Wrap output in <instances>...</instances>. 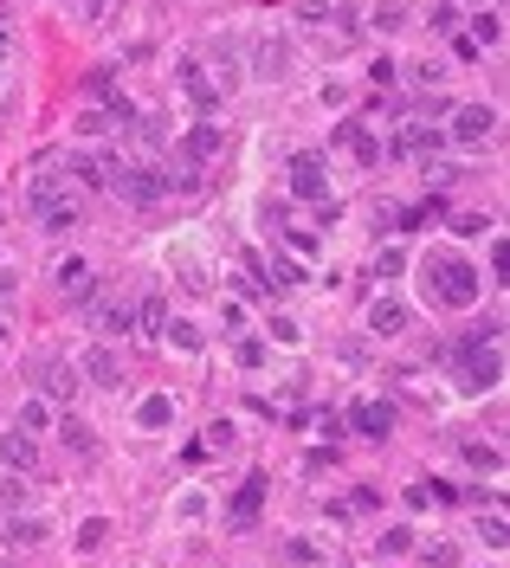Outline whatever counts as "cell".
Listing matches in <instances>:
<instances>
[{
	"mask_svg": "<svg viewBox=\"0 0 510 568\" xmlns=\"http://www.w3.org/2000/svg\"><path fill=\"white\" fill-rule=\"evenodd\" d=\"M97 330L103 336H129V330H136V304H123V297H117V304H103L97 310Z\"/></svg>",
	"mask_w": 510,
	"mask_h": 568,
	"instance_id": "13",
	"label": "cell"
},
{
	"mask_svg": "<svg viewBox=\"0 0 510 568\" xmlns=\"http://www.w3.org/2000/svg\"><path fill=\"white\" fill-rule=\"evenodd\" d=\"M39 394H45V400H71V394H78V375L59 368V362H39Z\"/></svg>",
	"mask_w": 510,
	"mask_h": 568,
	"instance_id": "12",
	"label": "cell"
},
{
	"mask_svg": "<svg viewBox=\"0 0 510 568\" xmlns=\"http://www.w3.org/2000/svg\"><path fill=\"white\" fill-rule=\"evenodd\" d=\"M220 149H226V129H213V123H194V129H187V155H194V161L220 155Z\"/></svg>",
	"mask_w": 510,
	"mask_h": 568,
	"instance_id": "15",
	"label": "cell"
},
{
	"mask_svg": "<svg viewBox=\"0 0 510 568\" xmlns=\"http://www.w3.org/2000/svg\"><path fill=\"white\" fill-rule=\"evenodd\" d=\"M440 143H446V129H433V123H400L394 129V155H440Z\"/></svg>",
	"mask_w": 510,
	"mask_h": 568,
	"instance_id": "6",
	"label": "cell"
},
{
	"mask_svg": "<svg viewBox=\"0 0 510 568\" xmlns=\"http://www.w3.org/2000/svg\"><path fill=\"white\" fill-rule=\"evenodd\" d=\"M291 284H304V265L298 259H272V291H291Z\"/></svg>",
	"mask_w": 510,
	"mask_h": 568,
	"instance_id": "23",
	"label": "cell"
},
{
	"mask_svg": "<svg viewBox=\"0 0 510 568\" xmlns=\"http://www.w3.org/2000/svg\"><path fill=\"white\" fill-rule=\"evenodd\" d=\"M284 65H291V45L284 39H259L252 45V78H284Z\"/></svg>",
	"mask_w": 510,
	"mask_h": 568,
	"instance_id": "11",
	"label": "cell"
},
{
	"mask_svg": "<svg viewBox=\"0 0 510 568\" xmlns=\"http://www.w3.org/2000/svg\"><path fill=\"white\" fill-rule=\"evenodd\" d=\"M85 91H91V97H103V103L117 97V91H111V71H91V78H85Z\"/></svg>",
	"mask_w": 510,
	"mask_h": 568,
	"instance_id": "31",
	"label": "cell"
},
{
	"mask_svg": "<svg viewBox=\"0 0 510 568\" xmlns=\"http://www.w3.org/2000/svg\"><path fill=\"white\" fill-rule=\"evenodd\" d=\"M59 432H65V446H71V452H85V458L97 452V440H91V426H85V420H71V414H65Z\"/></svg>",
	"mask_w": 510,
	"mask_h": 568,
	"instance_id": "20",
	"label": "cell"
},
{
	"mask_svg": "<svg viewBox=\"0 0 510 568\" xmlns=\"http://www.w3.org/2000/svg\"><path fill=\"white\" fill-rule=\"evenodd\" d=\"M181 91H187V103H194V111H213V103L226 97V91H220V78H207V71H201V59H181Z\"/></svg>",
	"mask_w": 510,
	"mask_h": 568,
	"instance_id": "4",
	"label": "cell"
},
{
	"mask_svg": "<svg viewBox=\"0 0 510 568\" xmlns=\"http://www.w3.org/2000/svg\"><path fill=\"white\" fill-rule=\"evenodd\" d=\"M336 143H342L349 155H356L362 169H374V161H382V143L368 136V123H342V129H336Z\"/></svg>",
	"mask_w": 510,
	"mask_h": 568,
	"instance_id": "9",
	"label": "cell"
},
{
	"mask_svg": "<svg viewBox=\"0 0 510 568\" xmlns=\"http://www.w3.org/2000/svg\"><path fill=\"white\" fill-rule=\"evenodd\" d=\"M265 491H272V484H265V472H252V478H246V484L233 491V510H226V517H233V530L259 523V510H265Z\"/></svg>",
	"mask_w": 510,
	"mask_h": 568,
	"instance_id": "5",
	"label": "cell"
},
{
	"mask_svg": "<svg viewBox=\"0 0 510 568\" xmlns=\"http://www.w3.org/2000/svg\"><path fill=\"white\" fill-rule=\"evenodd\" d=\"M349 426H356L362 440H388V426H394V414L382 407V400H356V407H349Z\"/></svg>",
	"mask_w": 510,
	"mask_h": 568,
	"instance_id": "7",
	"label": "cell"
},
{
	"mask_svg": "<svg viewBox=\"0 0 510 568\" xmlns=\"http://www.w3.org/2000/svg\"><path fill=\"white\" fill-rule=\"evenodd\" d=\"M284 246L298 252V259H310V252H317V239H310V233H284Z\"/></svg>",
	"mask_w": 510,
	"mask_h": 568,
	"instance_id": "35",
	"label": "cell"
},
{
	"mask_svg": "<svg viewBox=\"0 0 510 568\" xmlns=\"http://www.w3.org/2000/svg\"><path fill=\"white\" fill-rule=\"evenodd\" d=\"M459 149H491L498 136V111H485V103H465V111H452V129H446Z\"/></svg>",
	"mask_w": 510,
	"mask_h": 568,
	"instance_id": "3",
	"label": "cell"
},
{
	"mask_svg": "<svg viewBox=\"0 0 510 568\" xmlns=\"http://www.w3.org/2000/svg\"><path fill=\"white\" fill-rule=\"evenodd\" d=\"M452 26H459V7L446 0V7H433V33H452Z\"/></svg>",
	"mask_w": 510,
	"mask_h": 568,
	"instance_id": "34",
	"label": "cell"
},
{
	"mask_svg": "<svg viewBox=\"0 0 510 568\" xmlns=\"http://www.w3.org/2000/svg\"><path fill=\"white\" fill-rule=\"evenodd\" d=\"M426 568H452V543H433V549H426Z\"/></svg>",
	"mask_w": 510,
	"mask_h": 568,
	"instance_id": "36",
	"label": "cell"
},
{
	"mask_svg": "<svg viewBox=\"0 0 510 568\" xmlns=\"http://www.w3.org/2000/svg\"><path fill=\"white\" fill-rule=\"evenodd\" d=\"M39 220H45L52 233H71V226H78V201H71V194H59V201H52V207L39 213Z\"/></svg>",
	"mask_w": 510,
	"mask_h": 568,
	"instance_id": "18",
	"label": "cell"
},
{
	"mask_svg": "<svg viewBox=\"0 0 510 568\" xmlns=\"http://www.w3.org/2000/svg\"><path fill=\"white\" fill-rule=\"evenodd\" d=\"M368 330H374V336H400V330H407V304H400V297H374Z\"/></svg>",
	"mask_w": 510,
	"mask_h": 568,
	"instance_id": "10",
	"label": "cell"
},
{
	"mask_svg": "<svg viewBox=\"0 0 510 568\" xmlns=\"http://www.w3.org/2000/svg\"><path fill=\"white\" fill-rule=\"evenodd\" d=\"M0 452H7V465H20V472H33V465H39V446H33V432H26V426H13Z\"/></svg>",
	"mask_w": 510,
	"mask_h": 568,
	"instance_id": "14",
	"label": "cell"
},
{
	"mask_svg": "<svg viewBox=\"0 0 510 568\" xmlns=\"http://www.w3.org/2000/svg\"><path fill=\"white\" fill-rule=\"evenodd\" d=\"M39 536H45V523H39V517H26V523L13 517V543H39Z\"/></svg>",
	"mask_w": 510,
	"mask_h": 568,
	"instance_id": "29",
	"label": "cell"
},
{
	"mask_svg": "<svg viewBox=\"0 0 510 568\" xmlns=\"http://www.w3.org/2000/svg\"><path fill=\"white\" fill-rule=\"evenodd\" d=\"M103 536H111V523H103V517H91L85 530H78V549H103Z\"/></svg>",
	"mask_w": 510,
	"mask_h": 568,
	"instance_id": "25",
	"label": "cell"
},
{
	"mask_svg": "<svg viewBox=\"0 0 510 568\" xmlns=\"http://www.w3.org/2000/svg\"><path fill=\"white\" fill-rule=\"evenodd\" d=\"M59 194H65V187L52 181V175H39V181H33V194H26V207H33V213H45V207L59 201Z\"/></svg>",
	"mask_w": 510,
	"mask_h": 568,
	"instance_id": "22",
	"label": "cell"
},
{
	"mask_svg": "<svg viewBox=\"0 0 510 568\" xmlns=\"http://www.w3.org/2000/svg\"><path fill=\"white\" fill-rule=\"evenodd\" d=\"M136 420H143V426H169V420H175V400H169V394H149L143 407H136Z\"/></svg>",
	"mask_w": 510,
	"mask_h": 568,
	"instance_id": "19",
	"label": "cell"
},
{
	"mask_svg": "<svg viewBox=\"0 0 510 568\" xmlns=\"http://www.w3.org/2000/svg\"><path fill=\"white\" fill-rule=\"evenodd\" d=\"M0 213H7V201H0Z\"/></svg>",
	"mask_w": 510,
	"mask_h": 568,
	"instance_id": "40",
	"label": "cell"
},
{
	"mask_svg": "<svg viewBox=\"0 0 510 568\" xmlns=\"http://www.w3.org/2000/svg\"><path fill=\"white\" fill-rule=\"evenodd\" d=\"M420 278H426V291H433L446 310H472V304H478V284H485L459 252H426Z\"/></svg>",
	"mask_w": 510,
	"mask_h": 568,
	"instance_id": "1",
	"label": "cell"
},
{
	"mask_svg": "<svg viewBox=\"0 0 510 568\" xmlns=\"http://www.w3.org/2000/svg\"><path fill=\"white\" fill-rule=\"evenodd\" d=\"M85 13H91V20H103V13H111V0H85Z\"/></svg>",
	"mask_w": 510,
	"mask_h": 568,
	"instance_id": "37",
	"label": "cell"
},
{
	"mask_svg": "<svg viewBox=\"0 0 510 568\" xmlns=\"http://www.w3.org/2000/svg\"><path fill=\"white\" fill-rule=\"evenodd\" d=\"M291 187H298V194L304 201H324V155H298V161H291Z\"/></svg>",
	"mask_w": 510,
	"mask_h": 568,
	"instance_id": "8",
	"label": "cell"
},
{
	"mask_svg": "<svg viewBox=\"0 0 510 568\" xmlns=\"http://www.w3.org/2000/svg\"><path fill=\"white\" fill-rule=\"evenodd\" d=\"M400 272H407V259H400V252H374V278H400Z\"/></svg>",
	"mask_w": 510,
	"mask_h": 568,
	"instance_id": "27",
	"label": "cell"
},
{
	"mask_svg": "<svg viewBox=\"0 0 510 568\" xmlns=\"http://www.w3.org/2000/svg\"><path fill=\"white\" fill-rule=\"evenodd\" d=\"M85 375H91L97 388H117V382H123V362L111 356V349H91V356H85Z\"/></svg>",
	"mask_w": 510,
	"mask_h": 568,
	"instance_id": "16",
	"label": "cell"
},
{
	"mask_svg": "<svg viewBox=\"0 0 510 568\" xmlns=\"http://www.w3.org/2000/svg\"><path fill=\"white\" fill-rule=\"evenodd\" d=\"M136 323H143L149 336H162V330H169V304H162V291H149L143 304H136Z\"/></svg>",
	"mask_w": 510,
	"mask_h": 568,
	"instance_id": "17",
	"label": "cell"
},
{
	"mask_svg": "<svg viewBox=\"0 0 510 568\" xmlns=\"http://www.w3.org/2000/svg\"><path fill=\"white\" fill-rule=\"evenodd\" d=\"M0 336H7V323H0Z\"/></svg>",
	"mask_w": 510,
	"mask_h": 568,
	"instance_id": "39",
	"label": "cell"
},
{
	"mask_svg": "<svg viewBox=\"0 0 510 568\" xmlns=\"http://www.w3.org/2000/svg\"><path fill=\"white\" fill-rule=\"evenodd\" d=\"M504 536H510V530H504V510L491 504V517H485V543H498V549H504Z\"/></svg>",
	"mask_w": 510,
	"mask_h": 568,
	"instance_id": "30",
	"label": "cell"
},
{
	"mask_svg": "<svg viewBox=\"0 0 510 568\" xmlns=\"http://www.w3.org/2000/svg\"><path fill=\"white\" fill-rule=\"evenodd\" d=\"M0 59H7V33H0Z\"/></svg>",
	"mask_w": 510,
	"mask_h": 568,
	"instance_id": "38",
	"label": "cell"
},
{
	"mask_svg": "<svg viewBox=\"0 0 510 568\" xmlns=\"http://www.w3.org/2000/svg\"><path fill=\"white\" fill-rule=\"evenodd\" d=\"M465 458H472L478 472H498V452H491V446H465Z\"/></svg>",
	"mask_w": 510,
	"mask_h": 568,
	"instance_id": "33",
	"label": "cell"
},
{
	"mask_svg": "<svg viewBox=\"0 0 510 568\" xmlns=\"http://www.w3.org/2000/svg\"><path fill=\"white\" fill-rule=\"evenodd\" d=\"M103 187H117L129 207H155V201L169 194L162 169H129V161H117V155H111V181H103Z\"/></svg>",
	"mask_w": 510,
	"mask_h": 568,
	"instance_id": "2",
	"label": "cell"
},
{
	"mask_svg": "<svg viewBox=\"0 0 510 568\" xmlns=\"http://www.w3.org/2000/svg\"><path fill=\"white\" fill-rule=\"evenodd\" d=\"M175 349H201V330H194V323H169V330H162Z\"/></svg>",
	"mask_w": 510,
	"mask_h": 568,
	"instance_id": "26",
	"label": "cell"
},
{
	"mask_svg": "<svg viewBox=\"0 0 510 568\" xmlns=\"http://www.w3.org/2000/svg\"><path fill=\"white\" fill-rule=\"evenodd\" d=\"M20 426H26V432L45 426V400H26V407H20Z\"/></svg>",
	"mask_w": 510,
	"mask_h": 568,
	"instance_id": "32",
	"label": "cell"
},
{
	"mask_svg": "<svg viewBox=\"0 0 510 568\" xmlns=\"http://www.w3.org/2000/svg\"><path fill=\"white\" fill-rule=\"evenodd\" d=\"M330 26H336V39H356V33H362V26H356V7H336Z\"/></svg>",
	"mask_w": 510,
	"mask_h": 568,
	"instance_id": "28",
	"label": "cell"
},
{
	"mask_svg": "<svg viewBox=\"0 0 510 568\" xmlns=\"http://www.w3.org/2000/svg\"><path fill=\"white\" fill-rule=\"evenodd\" d=\"M374 549H382V556H407V549H414V530H388Z\"/></svg>",
	"mask_w": 510,
	"mask_h": 568,
	"instance_id": "24",
	"label": "cell"
},
{
	"mask_svg": "<svg viewBox=\"0 0 510 568\" xmlns=\"http://www.w3.org/2000/svg\"><path fill=\"white\" fill-rule=\"evenodd\" d=\"M498 39H504V20L498 13H478L472 20V45H498Z\"/></svg>",
	"mask_w": 510,
	"mask_h": 568,
	"instance_id": "21",
	"label": "cell"
}]
</instances>
